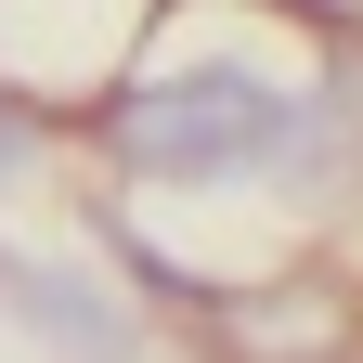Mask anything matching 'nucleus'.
I'll list each match as a JSON object with an SVG mask.
<instances>
[{"mask_svg":"<svg viewBox=\"0 0 363 363\" xmlns=\"http://www.w3.org/2000/svg\"><path fill=\"white\" fill-rule=\"evenodd\" d=\"M311 104L259 65H169L117 104V156L143 182H247V169H298Z\"/></svg>","mask_w":363,"mask_h":363,"instance_id":"1","label":"nucleus"},{"mask_svg":"<svg viewBox=\"0 0 363 363\" xmlns=\"http://www.w3.org/2000/svg\"><path fill=\"white\" fill-rule=\"evenodd\" d=\"M0 298L39 325V350H65V363H130V311L91 286V272H52V259L0 247Z\"/></svg>","mask_w":363,"mask_h":363,"instance_id":"2","label":"nucleus"},{"mask_svg":"<svg viewBox=\"0 0 363 363\" xmlns=\"http://www.w3.org/2000/svg\"><path fill=\"white\" fill-rule=\"evenodd\" d=\"M325 13H363V0H325Z\"/></svg>","mask_w":363,"mask_h":363,"instance_id":"3","label":"nucleus"}]
</instances>
